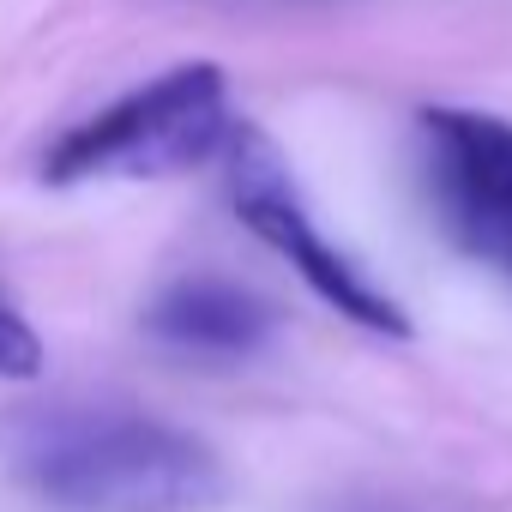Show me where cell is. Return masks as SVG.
Returning a JSON list of instances; mask_svg holds the SVG:
<instances>
[{"label":"cell","instance_id":"5b68a950","mask_svg":"<svg viewBox=\"0 0 512 512\" xmlns=\"http://www.w3.org/2000/svg\"><path fill=\"white\" fill-rule=\"evenodd\" d=\"M145 326L157 344L181 350V356H217V362H235V356H253L266 350L278 314L241 290V284H223V278H181L169 284L151 308H145Z\"/></svg>","mask_w":512,"mask_h":512},{"label":"cell","instance_id":"3957f363","mask_svg":"<svg viewBox=\"0 0 512 512\" xmlns=\"http://www.w3.org/2000/svg\"><path fill=\"white\" fill-rule=\"evenodd\" d=\"M223 187H229L235 217L260 235L272 253H284V260L296 266V278L332 314H344V320H356L368 332H386V338H410L404 308L350 260V253H338L320 235V223L302 205V187H296L284 151L260 127H229V139H223Z\"/></svg>","mask_w":512,"mask_h":512},{"label":"cell","instance_id":"7a4b0ae2","mask_svg":"<svg viewBox=\"0 0 512 512\" xmlns=\"http://www.w3.org/2000/svg\"><path fill=\"white\" fill-rule=\"evenodd\" d=\"M229 79L217 61H181L151 85L115 97L91 121L67 127L49 157L43 181H103V175H181L205 157H223L229 139Z\"/></svg>","mask_w":512,"mask_h":512},{"label":"cell","instance_id":"277c9868","mask_svg":"<svg viewBox=\"0 0 512 512\" xmlns=\"http://www.w3.org/2000/svg\"><path fill=\"white\" fill-rule=\"evenodd\" d=\"M416 145L422 193L446 241L512 284V121L482 109H422Z\"/></svg>","mask_w":512,"mask_h":512},{"label":"cell","instance_id":"6da1fadb","mask_svg":"<svg viewBox=\"0 0 512 512\" xmlns=\"http://www.w3.org/2000/svg\"><path fill=\"white\" fill-rule=\"evenodd\" d=\"M13 476L49 512H217L229 500V470L199 434L127 410L43 422Z\"/></svg>","mask_w":512,"mask_h":512},{"label":"cell","instance_id":"8992f818","mask_svg":"<svg viewBox=\"0 0 512 512\" xmlns=\"http://www.w3.org/2000/svg\"><path fill=\"white\" fill-rule=\"evenodd\" d=\"M37 374H43V338L7 296H0V380H37Z\"/></svg>","mask_w":512,"mask_h":512}]
</instances>
